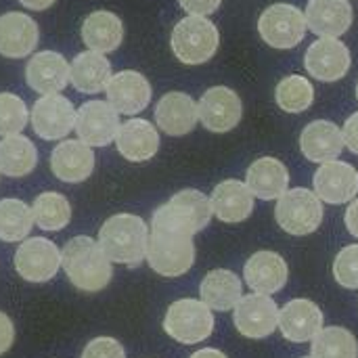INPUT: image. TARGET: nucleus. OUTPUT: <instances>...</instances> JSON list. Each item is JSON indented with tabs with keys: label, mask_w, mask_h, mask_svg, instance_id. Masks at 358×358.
I'll use <instances>...</instances> for the list:
<instances>
[{
	"label": "nucleus",
	"mask_w": 358,
	"mask_h": 358,
	"mask_svg": "<svg viewBox=\"0 0 358 358\" xmlns=\"http://www.w3.org/2000/svg\"><path fill=\"white\" fill-rule=\"evenodd\" d=\"M275 218L277 224L294 237L310 235L323 222V201L308 189H287L277 201Z\"/></svg>",
	"instance_id": "0eeeda50"
},
{
	"label": "nucleus",
	"mask_w": 358,
	"mask_h": 358,
	"mask_svg": "<svg viewBox=\"0 0 358 358\" xmlns=\"http://www.w3.org/2000/svg\"><path fill=\"white\" fill-rule=\"evenodd\" d=\"M61 268V250L44 237L25 239L15 252V271L29 283H46Z\"/></svg>",
	"instance_id": "9d476101"
},
{
	"label": "nucleus",
	"mask_w": 358,
	"mask_h": 358,
	"mask_svg": "<svg viewBox=\"0 0 358 358\" xmlns=\"http://www.w3.org/2000/svg\"><path fill=\"white\" fill-rule=\"evenodd\" d=\"M279 329L294 344L310 342L323 329V313L313 300L296 298L279 310Z\"/></svg>",
	"instance_id": "f3484780"
},
{
	"label": "nucleus",
	"mask_w": 358,
	"mask_h": 358,
	"mask_svg": "<svg viewBox=\"0 0 358 358\" xmlns=\"http://www.w3.org/2000/svg\"><path fill=\"white\" fill-rule=\"evenodd\" d=\"M346 229L352 237L358 239V199H352V203L346 210Z\"/></svg>",
	"instance_id": "79ce46f5"
},
{
	"label": "nucleus",
	"mask_w": 358,
	"mask_h": 358,
	"mask_svg": "<svg viewBox=\"0 0 358 358\" xmlns=\"http://www.w3.org/2000/svg\"><path fill=\"white\" fill-rule=\"evenodd\" d=\"M334 277L346 289H358V243L342 248L334 260Z\"/></svg>",
	"instance_id": "e433bc0d"
},
{
	"label": "nucleus",
	"mask_w": 358,
	"mask_h": 358,
	"mask_svg": "<svg viewBox=\"0 0 358 358\" xmlns=\"http://www.w3.org/2000/svg\"><path fill=\"white\" fill-rule=\"evenodd\" d=\"M302 358H315V357H302Z\"/></svg>",
	"instance_id": "49530a36"
},
{
	"label": "nucleus",
	"mask_w": 358,
	"mask_h": 358,
	"mask_svg": "<svg viewBox=\"0 0 358 358\" xmlns=\"http://www.w3.org/2000/svg\"><path fill=\"white\" fill-rule=\"evenodd\" d=\"M155 122L162 132L170 136H185L193 132L199 122L197 103L187 92H168L155 105Z\"/></svg>",
	"instance_id": "412c9836"
},
{
	"label": "nucleus",
	"mask_w": 358,
	"mask_h": 358,
	"mask_svg": "<svg viewBox=\"0 0 358 358\" xmlns=\"http://www.w3.org/2000/svg\"><path fill=\"white\" fill-rule=\"evenodd\" d=\"M212 216V201L197 189H185L153 212L151 227L193 237L210 224Z\"/></svg>",
	"instance_id": "7ed1b4c3"
},
{
	"label": "nucleus",
	"mask_w": 358,
	"mask_h": 358,
	"mask_svg": "<svg viewBox=\"0 0 358 358\" xmlns=\"http://www.w3.org/2000/svg\"><path fill=\"white\" fill-rule=\"evenodd\" d=\"M304 17L319 38H338L350 29L355 10L350 0H308Z\"/></svg>",
	"instance_id": "6ab92c4d"
},
{
	"label": "nucleus",
	"mask_w": 358,
	"mask_h": 358,
	"mask_svg": "<svg viewBox=\"0 0 358 358\" xmlns=\"http://www.w3.org/2000/svg\"><path fill=\"white\" fill-rule=\"evenodd\" d=\"M19 2L29 10H46L48 6L55 4V0H19Z\"/></svg>",
	"instance_id": "37998d69"
},
{
	"label": "nucleus",
	"mask_w": 358,
	"mask_h": 358,
	"mask_svg": "<svg viewBox=\"0 0 358 358\" xmlns=\"http://www.w3.org/2000/svg\"><path fill=\"white\" fill-rule=\"evenodd\" d=\"M243 277L254 294L273 296L285 287L289 268H287V262L283 260V256H279L277 252L264 250V252H256L245 262Z\"/></svg>",
	"instance_id": "a211bd4d"
},
{
	"label": "nucleus",
	"mask_w": 358,
	"mask_h": 358,
	"mask_svg": "<svg viewBox=\"0 0 358 358\" xmlns=\"http://www.w3.org/2000/svg\"><path fill=\"white\" fill-rule=\"evenodd\" d=\"M31 214H34V222L42 231L55 233L69 224L71 206L65 195H61L57 191H46L36 197V201L31 206Z\"/></svg>",
	"instance_id": "2f4dec72"
},
{
	"label": "nucleus",
	"mask_w": 358,
	"mask_h": 358,
	"mask_svg": "<svg viewBox=\"0 0 358 358\" xmlns=\"http://www.w3.org/2000/svg\"><path fill=\"white\" fill-rule=\"evenodd\" d=\"M76 111L67 96L42 94L31 107V128L44 141L65 138L76 128Z\"/></svg>",
	"instance_id": "f8f14e48"
},
{
	"label": "nucleus",
	"mask_w": 358,
	"mask_h": 358,
	"mask_svg": "<svg viewBox=\"0 0 358 358\" xmlns=\"http://www.w3.org/2000/svg\"><path fill=\"white\" fill-rule=\"evenodd\" d=\"M145 260L162 277L168 279L182 277L195 262L193 237L151 227Z\"/></svg>",
	"instance_id": "39448f33"
},
{
	"label": "nucleus",
	"mask_w": 358,
	"mask_h": 358,
	"mask_svg": "<svg viewBox=\"0 0 358 358\" xmlns=\"http://www.w3.org/2000/svg\"><path fill=\"white\" fill-rule=\"evenodd\" d=\"M164 331L178 344H199L214 331V313L201 300H176L164 317Z\"/></svg>",
	"instance_id": "423d86ee"
},
{
	"label": "nucleus",
	"mask_w": 358,
	"mask_h": 358,
	"mask_svg": "<svg viewBox=\"0 0 358 358\" xmlns=\"http://www.w3.org/2000/svg\"><path fill=\"white\" fill-rule=\"evenodd\" d=\"M180 6L189 13V15H197V17H208L214 10H218L222 0H178Z\"/></svg>",
	"instance_id": "58836bf2"
},
{
	"label": "nucleus",
	"mask_w": 358,
	"mask_h": 358,
	"mask_svg": "<svg viewBox=\"0 0 358 358\" xmlns=\"http://www.w3.org/2000/svg\"><path fill=\"white\" fill-rule=\"evenodd\" d=\"M105 92L107 101L115 107V111L124 115H136L143 109H147L153 94L149 80L132 69H124L111 76V80L105 86Z\"/></svg>",
	"instance_id": "dca6fc26"
},
{
	"label": "nucleus",
	"mask_w": 358,
	"mask_h": 358,
	"mask_svg": "<svg viewBox=\"0 0 358 358\" xmlns=\"http://www.w3.org/2000/svg\"><path fill=\"white\" fill-rule=\"evenodd\" d=\"M82 40L94 52H113L124 40V23L111 10H94L82 23Z\"/></svg>",
	"instance_id": "c85d7f7f"
},
{
	"label": "nucleus",
	"mask_w": 358,
	"mask_h": 358,
	"mask_svg": "<svg viewBox=\"0 0 358 358\" xmlns=\"http://www.w3.org/2000/svg\"><path fill=\"white\" fill-rule=\"evenodd\" d=\"M38 164L36 145L23 134H10L0 141V174L10 178L27 176Z\"/></svg>",
	"instance_id": "7c9ffc66"
},
{
	"label": "nucleus",
	"mask_w": 358,
	"mask_h": 358,
	"mask_svg": "<svg viewBox=\"0 0 358 358\" xmlns=\"http://www.w3.org/2000/svg\"><path fill=\"white\" fill-rule=\"evenodd\" d=\"M115 145L120 155L128 162H149L159 151V134L151 122L130 117L120 126Z\"/></svg>",
	"instance_id": "a878e982"
},
{
	"label": "nucleus",
	"mask_w": 358,
	"mask_h": 358,
	"mask_svg": "<svg viewBox=\"0 0 358 358\" xmlns=\"http://www.w3.org/2000/svg\"><path fill=\"white\" fill-rule=\"evenodd\" d=\"M245 185L258 199H279L289 187V170L277 157H260L248 168Z\"/></svg>",
	"instance_id": "bb28decb"
},
{
	"label": "nucleus",
	"mask_w": 358,
	"mask_h": 358,
	"mask_svg": "<svg viewBox=\"0 0 358 358\" xmlns=\"http://www.w3.org/2000/svg\"><path fill=\"white\" fill-rule=\"evenodd\" d=\"M342 134H344V145L358 155V111L357 113H352L348 120H346V124H344V128H342Z\"/></svg>",
	"instance_id": "ea45409f"
},
{
	"label": "nucleus",
	"mask_w": 358,
	"mask_h": 358,
	"mask_svg": "<svg viewBox=\"0 0 358 358\" xmlns=\"http://www.w3.org/2000/svg\"><path fill=\"white\" fill-rule=\"evenodd\" d=\"M13 344H15V327H13V321L0 310V355L8 352Z\"/></svg>",
	"instance_id": "a19ab883"
},
{
	"label": "nucleus",
	"mask_w": 358,
	"mask_h": 358,
	"mask_svg": "<svg viewBox=\"0 0 358 358\" xmlns=\"http://www.w3.org/2000/svg\"><path fill=\"white\" fill-rule=\"evenodd\" d=\"M306 17L296 4L277 2L271 4L258 19L260 38L279 50L298 46L306 36Z\"/></svg>",
	"instance_id": "6e6552de"
},
{
	"label": "nucleus",
	"mask_w": 358,
	"mask_h": 358,
	"mask_svg": "<svg viewBox=\"0 0 358 358\" xmlns=\"http://www.w3.org/2000/svg\"><path fill=\"white\" fill-rule=\"evenodd\" d=\"M29 120V111L21 96L0 92V136L21 134Z\"/></svg>",
	"instance_id": "c9c22d12"
},
{
	"label": "nucleus",
	"mask_w": 358,
	"mask_h": 358,
	"mask_svg": "<svg viewBox=\"0 0 358 358\" xmlns=\"http://www.w3.org/2000/svg\"><path fill=\"white\" fill-rule=\"evenodd\" d=\"M120 126V113L109 101H86L76 111V134L88 147H107Z\"/></svg>",
	"instance_id": "9b49d317"
},
{
	"label": "nucleus",
	"mask_w": 358,
	"mask_h": 358,
	"mask_svg": "<svg viewBox=\"0 0 358 358\" xmlns=\"http://www.w3.org/2000/svg\"><path fill=\"white\" fill-rule=\"evenodd\" d=\"M170 46L180 63L203 65L216 55L220 46V34L208 17L189 15L174 25Z\"/></svg>",
	"instance_id": "20e7f679"
},
{
	"label": "nucleus",
	"mask_w": 358,
	"mask_h": 358,
	"mask_svg": "<svg viewBox=\"0 0 358 358\" xmlns=\"http://www.w3.org/2000/svg\"><path fill=\"white\" fill-rule=\"evenodd\" d=\"M69 80L78 92L96 94L111 80V63L105 55L86 50L69 63Z\"/></svg>",
	"instance_id": "c756f323"
},
{
	"label": "nucleus",
	"mask_w": 358,
	"mask_h": 358,
	"mask_svg": "<svg viewBox=\"0 0 358 358\" xmlns=\"http://www.w3.org/2000/svg\"><path fill=\"white\" fill-rule=\"evenodd\" d=\"M275 101L277 105L287 113H302L306 111L315 101V88L308 78L292 73L283 78L275 88Z\"/></svg>",
	"instance_id": "f704fd0d"
},
{
	"label": "nucleus",
	"mask_w": 358,
	"mask_h": 358,
	"mask_svg": "<svg viewBox=\"0 0 358 358\" xmlns=\"http://www.w3.org/2000/svg\"><path fill=\"white\" fill-rule=\"evenodd\" d=\"M235 327L243 338L262 340L279 327V306L271 296L248 294L233 308Z\"/></svg>",
	"instance_id": "ddd939ff"
},
{
	"label": "nucleus",
	"mask_w": 358,
	"mask_h": 358,
	"mask_svg": "<svg viewBox=\"0 0 358 358\" xmlns=\"http://www.w3.org/2000/svg\"><path fill=\"white\" fill-rule=\"evenodd\" d=\"M344 147L346 145H344V134L340 126L329 120H315L308 126H304L300 134V149L304 157L315 164L338 159Z\"/></svg>",
	"instance_id": "b1692460"
},
{
	"label": "nucleus",
	"mask_w": 358,
	"mask_h": 358,
	"mask_svg": "<svg viewBox=\"0 0 358 358\" xmlns=\"http://www.w3.org/2000/svg\"><path fill=\"white\" fill-rule=\"evenodd\" d=\"M197 111H199V122L203 124L206 130L224 134L239 126L243 117V103L233 88L214 86L201 94L197 103Z\"/></svg>",
	"instance_id": "1a4fd4ad"
},
{
	"label": "nucleus",
	"mask_w": 358,
	"mask_h": 358,
	"mask_svg": "<svg viewBox=\"0 0 358 358\" xmlns=\"http://www.w3.org/2000/svg\"><path fill=\"white\" fill-rule=\"evenodd\" d=\"M61 266L65 268L71 285L86 294L105 289L113 277L111 260L105 256L99 241L86 235L73 237L65 243L61 252Z\"/></svg>",
	"instance_id": "f257e3e1"
},
{
	"label": "nucleus",
	"mask_w": 358,
	"mask_h": 358,
	"mask_svg": "<svg viewBox=\"0 0 358 358\" xmlns=\"http://www.w3.org/2000/svg\"><path fill=\"white\" fill-rule=\"evenodd\" d=\"M31 208L21 199H2L0 201V241L17 243L25 241L34 227Z\"/></svg>",
	"instance_id": "473e14b6"
},
{
	"label": "nucleus",
	"mask_w": 358,
	"mask_h": 358,
	"mask_svg": "<svg viewBox=\"0 0 358 358\" xmlns=\"http://www.w3.org/2000/svg\"><path fill=\"white\" fill-rule=\"evenodd\" d=\"M25 80L40 94H55L69 82V63L61 52L40 50L25 65Z\"/></svg>",
	"instance_id": "aec40b11"
},
{
	"label": "nucleus",
	"mask_w": 358,
	"mask_h": 358,
	"mask_svg": "<svg viewBox=\"0 0 358 358\" xmlns=\"http://www.w3.org/2000/svg\"><path fill=\"white\" fill-rule=\"evenodd\" d=\"M210 201H212L214 216L227 224L243 222L254 212V193L250 191L245 182L235 180V178H229L216 185Z\"/></svg>",
	"instance_id": "393cba45"
},
{
	"label": "nucleus",
	"mask_w": 358,
	"mask_h": 358,
	"mask_svg": "<svg viewBox=\"0 0 358 358\" xmlns=\"http://www.w3.org/2000/svg\"><path fill=\"white\" fill-rule=\"evenodd\" d=\"M38 23L19 10L0 15V55L8 59H23L38 46Z\"/></svg>",
	"instance_id": "4be33fe9"
},
{
	"label": "nucleus",
	"mask_w": 358,
	"mask_h": 358,
	"mask_svg": "<svg viewBox=\"0 0 358 358\" xmlns=\"http://www.w3.org/2000/svg\"><path fill=\"white\" fill-rule=\"evenodd\" d=\"M199 296L201 302L208 304L212 310L227 313L233 310L243 298V283L233 271L216 268L203 277L199 285Z\"/></svg>",
	"instance_id": "cd10ccee"
},
{
	"label": "nucleus",
	"mask_w": 358,
	"mask_h": 358,
	"mask_svg": "<svg viewBox=\"0 0 358 358\" xmlns=\"http://www.w3.org/2000/svg\"><path fill=\"white\" fill-rule=\"evenodd\" d=\"M82 358H126V352L113 338H94L82 350Z\"/></svg>",
	"instance_id": "4c0bfd02"
},
{
	"label": "nucleus",
	"mask_w": 358,
	"mask_h": 358,
	"mask_svg": "<svg viewBox=\"0 0 358 358\" xmlns=\"http://www.w3.org/2000/svg\"><path fill=\"white\" fill-rule=\"evenodd\" d=\"M189 358H229L224 352L216 350V348H201L197 352H193Z\"/></svg>",
	"instance_id": "c03bdc74"
},
{
	"label": "nucleus",
	"mask_w": 358,
	"mask_h": 358,
	"mask_svg": "<svg viewBox=\"0 0 358 358\" xmlns=\"http://www.w3.org/2000/svg\"><path fill=\"white\" fill-rule=\"evenodd\" d=\"M50 170L63 182H71V185L82 182L94 170V151L80 138L63 141L52 149Z\"/></svg>",
	"instance_id": "5701e85b"
},
{
	"label": "nucleus",
	"mask_w": 358,
	"mask_h": 358,
	"mask_svg": "<svg viewBox=\"0 0 358 358\" xmlns=\"http://www.w3.org/2000/svg\"><path fill=\"white\" fill-rule=\"evenodd\" d=\"M350 63V50L338 38H319L304 52V67L319 82L342 80L348 73Z\"/></svg>",
	"instance_id": "4468645a"
},
{
	"label": "nucleus",
	"mask_w": 358,
	"mask_h": 358,
	"mask_svg": "<svg viewBox=\"0 0 358 358\" xmlns=\"http://www.w3.org/2000/svg\"><path fill=\"white\" fill-rule=\"evenodd\" d=\"M315 358H358L357 338L344 327H323L313 340Z\"/></svg>",
	"instance_id": "72a5a7b5"
},
{
	"label": "nucleus",
	"mask_w": 358,
	"mask_h": 358,
	"mask_svg": "<svg viewBox=\"0 0 358 358\" xmlns=\"http://www.w3.org/2000/svg\"><path fill=\"white\" fill-rule=\"evenodd\" d=\"M315 193L321 201L331 206L352 201L358 195V170L340 159L321 164L315 172Z\"/></svg>",
	"instance_id": "2eb2a0df"
},
{
	"label": "nucleus",
	"mask_w": 358,
	"mask_h": 358,
	"mask_svg": "<svg viewBox=\"0 0 358 358\" xmlns=\"http://www.w3.org/2000/svg\"><path fill=\"white\" fill-rule=\"evenodd\" d=\"M149 227L141 216L115 214L99 231V245L115 264L138 266L147 258Z\"/></svg>",
	"instance_id": "f03ea898"
},
{
	"label": "nucleus",
	"mask_w": 358,
	"mask_h": 358,
	"mask_svg": "<svg viewBox=\"0 0 358 358\" xmlns=\"http://www.w3.org/2000/svg\"><path fill=\"white\" fill-rule=\"evenodd\" d=\"M357 101H358V84H357Z\"/></svg>",
	"instance_id": "a18cd8bd"
}]
</instances>
